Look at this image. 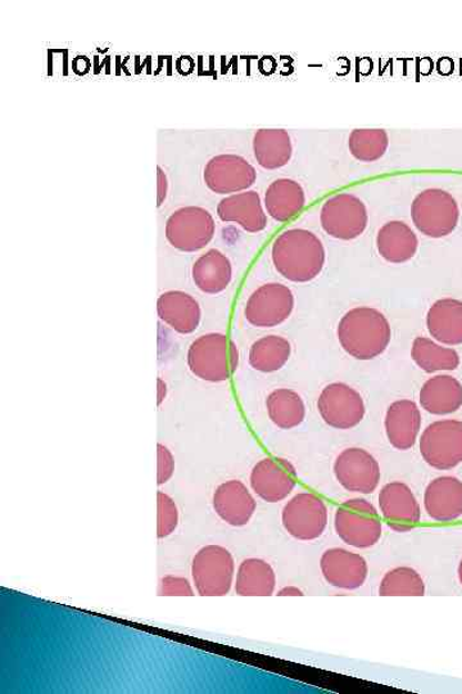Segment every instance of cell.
<instances>
[{
    "mask_svg": "<svg viewBox=\"0 0 462 694\" xmlns=\"http://www.w3.org/2000/svg\"><path fill=\"white\" fill-rule=\"evenodd\" d=\"M258 172L237 155H220L205 165L204 184L212 192L229 195L245 191L255 184Z\"/></svg>",
    "mask_w": 462,
    "mask_h": 694,
    "instance_id": "cell-14",
    "label": "cell"
},
{
    "mask_svg": "<svg viewBox=\"0 0 462 694\" xmlns=\"http://www.w3.org/2000/svg\"><path fill=\"white\" fill-rule=\"evenodd\" d=\"M349 146L354 159L373 162L382 159L390 138L383 129H356L352 131Z\"/></svg>",
    "mask_w": 462,
    "mask_h": 694,
    "instance_id": "cell-34",
    "label": "cell"
},
{
    "mask_svg": "<svg viewBox=\"0 0 462 694\" xmlns=\"http://www.w3.org/2000/svg\"><path fill=\"white\" fill-rule=\"evenodd\" d=\"M219 218L224 222H237L250 234H259L268 227L261 197L255 191L231 195L218 206Z\"/></svg>",
    "mask_w": 462,
    "mask_h": 694,
    "instance_id": "cell-22",
    "label": "cell"
},
{
    "mask_svg": "<svg viewBox=\"0 0 462 694\" xmlns=\"http://www.w3.org/2000/svg\"><path fill=\"white\" fill-rule=\"evenodd\" d=\"M321 573L338 589L354 591L365 584L369 567L364 557L343 548H333L320 559Z\"/></svg>",
    "mask_w": 462,
    "mask_h": 694,
    "instance_id": "cell-17",
    "label": "cell"
},
{
    "mask_svg": "<svg viewBox=\"0 0 462 694\" xmlns=\"http://www.w3.org/2000/svg\"><path fill=\"white\" fill-rule=\"evenodd\" d=\"M297 485V473L291 462L265 458L255 465L251 474L252 490L262 500L278 503L287 499Z\"/></svg>",
    "mask_w": 462,
    "mask_h": 694,
    "instance_id": "cell-15",
    "label": "cell"
},
{
    "mask_svg": "<svg viewBox=\"0 0 462 694\" xmlns=\"http://www.w3.org/2000/svg\"><path fill=\"white\" fill-rule=\"evenodd\" d=\"M279 275L294 284H308L323 271L327 254L323 242L307 229H288L271 249Z\"/></svg>",
    "mask_w": 462,
    "mask_h": 694,
    "instance_id": "cell-1",
    "label": "cell"
},
{
    "mask_svg": "<svg viewBox=\"0 0 462 694\" xmlns=\"http://www.w3.org/2000/svg\"><path fill=\"white\" fill-rule=\"evenodd\" d=\"M282 519L287 533L294 539L317 541L325 532L328 507L317 494L300 493L285 504Z\"/></svg>",
    "mask_w": 462,
    "mask_h": 694,
    "instance_id": "cell-11",
    "label": "cell"
},
{
    "mask_svg": "<svg viewBox=\"0 0 462 694\" xmlns=\"http://www.w3.org/2000/svg\"><path fill=\"white\" fill-rule=\"evenodd\" d=\"M318 409L324 423L335 429L354 428L366 415L365 401L360 393L343 383L330 384L321 391Z\"/></svg>",
    "mask_w": 462,
    "mask_h": 694,
    "instance_id": "cell-12",
    "label": "cell"
},
{
    "mask_svg": "<svg viewBox=\"0 0 462 694\" xmlns=\"http://www.w3.org/2000/svg\"><path fill=\"white\" fill-rule=\"evenodd\" d=\"M384 426L388 442L394 449L410 450L414 448L422 429V412L415 401H394L388 407Z\"/></svg>",
    "mask_w": 462,
    "mask_h": 694,
    "instance_id": "cell-18",
    "label": "cell"
},
{
    "mask_svg": "<svg viewBox=\"0 0 462 694\" xmlns=\"http://www.w3.org/2000/svg\"><path fill=\"white\" fill-rule=\"evenodd\" d=\"M168 177L161 167H157V206L161 208L168 197Z\"/></svg>",
    "mask_w": 462,
    "mask_h": 694,
    "instance_id": "cell-38",
    "label": "cell"
},
{
    "mask_svg": "<svg viewBox=\"0 0 462 694\" xmlns=\"http://www.w3.org/2000/svg\"><path fill=\"white\" fill-rule=\"evenodd\" d=\"M411 218L426 237L443 238L456 229L460 219L459 204L440 188L426 189L416 196L411 206Z\"/></svg>",
    "mask_w": 462,
    "mask_h": 694,
    "instance_id": "cell-5",
    "label": "cell"
},
{
    "mask_svg": "<svg viewBox=\"0 0 462 694\" xmlns=\"http://www.w3.org/2000/svg\"><path fill=\"white\" fill-rule=\"evenodd\" d=\"M277 575L267 561L249 558L238 568L235 593L241 597H270L275 592Z\"/></svg>",
    "mask_w": 462,
    "mask_h": 694,
    "instance_id": "cell-28",
    "label": "cell"
},
{
    "mask_svg": "<svg viewBox=\"0 0 462 694\" xmlns=\"http://www.w3.org/2000/svg\"><path fill=\"white\" fill-rule=\"evenodd\" d=\"M292 345L287 338L278 335L261 337L251 346L250 366L261 374H274L283 369L291 359Z\"/></svg>",
    "mask_w": 462,
    "mask_h": 694,
    "instance_id": "cell-31",
    "label": "cell"
},
{
    "mask_svg": "<svg viewBox=\"0 0 462 694\" xmlns=\"http://www.w3.org/2000/svg\"><path fill=\"white\" fill-rule=\"evenodd\" d=\"M157 510H159V514H157L159 515V518H157V536H159V539H164L177 531L179 510L170 495L162 492L157 494Z\"/></svg>",
    "mask_w": 462,
    "mask_h": 694,
    "instance_id": "cell-35",
    "label": "cell"
},
{
    "mask_svg": "<svg viewBox=\"0 0 462 694\" xmlns=\"http://www.w3.org/2000/svg\"><path fill=\"white\" fill-rule=\"evenodd\" d=\"M213 508L227 524L242 527L250 523L258 503L242 482L230 480L221 484L213 494Z\"/></svg>",
    "mask_w": 462,
    "mask_h": 694,
    "instance_id": "cell-19",
    "label": "cell"
},
{
    "mask_svg": "<svg viewBox=\"0 0 462 694\" xmlns=\"http://www.w3.org/2000/svg\"><path fill=\"white\" fill-rule=\"evenodd\" d=\"M307 204L303 188L292 179H278L271 184L265 195V206L270 217L287 222L299 215Z\"/></svg>",
    "mask_w": 462,
    "mask_h": 694,
    "instance_id": "cell-27",
    "label": "cell"
},
{
    "mask_svg": "<svg viewBox=\"0 0 462 694\" xmlns=\"http://www.w3.org/2000/svg\"><path fill=\"white\" fill-rule=\"evenodd\" d=\"M420 454L435 469L450 470L461 465L462 423L443 419L429 425L420 439Z\"/></svg>",
    "mask_w": 462,
    "mask_h": 694,
    "instance_id": "cell-8",
    "label": "cell"
},
{
    "mask_svg": "<svg viewBox=\"0 0 462 694\" xmlns=\"http://www.w3.org/2000/svg\"><path fill=\"white\" fill-rule=\"evenodd\" d=\"M338 536L351 547L368 549L381 541L382 518L376 508L366 499H351L335 512L334 519Z\"/></svg>",
    "mask_w": 462,
    "mask_h": 694,
    "instance_id": "cell-4",
    "label": "cell"
},
{
    "mask_svg": "<svg viewBox=\"0 0 462 694\" xmlns=\"http://www.w3.org/2000/svg\"><path fill=\"white\" fill-rule=\"evenodd\" d=\"M187 361L192 374L202 381L227 383L237 371L239 351L229 336L208 334L189 346Z\"/></svg>",
    "mask_w": 462,
    "mask_h": 694,
    "instance_id": "cell-3",
    "label": "cell"
},
{
    "mask_svg": "<svg viewBox=\"0 0 462 694\" xmlns=\"http://www.w3.org/2000/svg\"><path fill=\"white\" fill-rule=\"evenodd\" d=\"M279 597H303L304 594L301 589L295 588V586H285L282 591L278 593Z\"/></svg>",
    "mask_w": 462,
    "mask_h": 694,
    "instance_id": "cell-40",
    "label": "cell"
},
{
    "mask_svg": "<svg viewBox=\"0 0 462 694\" xmlns=\"http://www.w3.org/2000/svg\"><path fill=\"white\" fill-rule=\"evenodd\" d=\"M334 475L346 492L359 494H373L382 478L378 460L361 448L343 450L334 462Z\"/></svg>",
    "mask_w": 462,
    "mask_h": 694,
    "instance_id": "cell-13",
    "label": "cell"
},
{
    "mask_svg": "<svg viewBox=\"0 0 462 694\" xmlns=\"http://www.w3.org/2000/svg\"><path fill=\"white\" fill-rule=\"evenodd\" d=\"M194 284L202 293H224L233 279V266L228 256L212 249L197 259L192 268Z\"/></svg>",
    "mask_w": 462,
    "mask_h": 694,
    "instance_id": "cell-26",
    "label": "cell"
},
{
    "mask_svg": "<svg viewBox=\"0 0 462 694\" xmlns=\"http://www.w3.org/2000/svg\"><path fill=\"white\" fill-rule=\"evenodd\" d=\"M411 358L425 374L452 371L460 367V355L429 337H416L411 347Z\"/></svg>",
    "mask_w": 462,
    "mask_h": 694,
    "instance_id": "cell-30",
    "label": "cell"
},
{
    "mask_svg": "<svg viewBox=\"0 0 462 694\" xmlns=\"http://www.w3.org/2000/svg\"><path fill=\"white\" fill-rule=\"evenodd\" d=\"M268 415L271 423L282 429H292L303 424L307 407L299 393L291 388H278L267 399Z\"/></svg>",
    "mask_w": 462,
    "mask_h": 694,
    "instance_id": "cell-32",
    "label": "cell"
},
{
    "mask_svg": "<svg viewBox=\"0 0 462 694\" xmlns=\"http://www.w3.org/2000/svg\"><path fill=\"white\" fill-rule=\"evenodd\" d=\"M157 313L164 325L180 335H191L201 325L202 310L193 296L183 291H168L157 301Z\"/></svg>",
    "mask_w": 462,
    "mask_h": 694,
    "instance_id": "cell-21",
    "label": "cell"
},
{
    "mask_svg": "<svg viewBox=\"0 0 462 694\" xmlns=\"http://www.w3.org/2000/svg\"><path fill=\"white\" fill-rule=\"evenodd\" d=\"M426 328L433 340L445 346L462 345V301H435L426 314Z\"/></svg>",
    "mask_w": 462,
    "mask_h": 694,
    "instance_id": "cell-24",
    "label": "cell"
},
{
    "mask_svg": "<svg viewBox=\"0 0 462 694\" xmlns=\"http://www.w3.org/2000/svg\"><path fill=\"white\" fill-rule=\"evenodd\" d=\"M168 384L162 378L157 379V405L161 407L162 403L167 400Z\"/></svg>",
    "mask_w": 462,
    "mask_h": 694,
    "instance_id": "cell-39",
    "label": "cell"
},
{
    "mask_svg": "<svg viewBox=\"0 0 462 694\" xmlns=\"http://www.w3.org/2000/svg\"><path fill=\"white\" fill-rule=\"evenodd\" d=\"M424 506L436 523H452L462 516V482L458 477L441 476L428 485Z\"/></svg>",
    "mask_w": 462,
    "mask_h": 694,
    "instance_id": "cell-20",
    "label": "cell"
},
{
    "mask_svg": "<svg viewBox=\"0 0 462 694\" xmlns=\"http://www.w3.org/2000/svg\"><path fill=\"white\" fill-rule=\"evenodd\" d=\"M419 239L406 222L393 220L378 231L376 249L382 258L392 264L410 261L418 252Z\"/></svg>",
    "mask_w": 462,
    "mask_h": 694,
    "instance_id": "cell-25",
    "label": "cell"
},
{
    "mask_svg": "<svg viewBox=\"0 0 462 694\" xmlns=\"http://www.w3.org/2000/svg\"><path fill=\"white\" fill-rule=\"evenodd\" d=\"M235 562L220 545H208L193 558L192 576L195 591L202 597H224L233 586Z\"/></svg>",
    "mask_w": 462,
    "mask_h": 694,
    "instance_id": "cell-6",
    "label": "cell"
},
{
    "mask_svg": "<svg viewBox=\"0 0 462 694\" xmlns=\"http://www.w3.org/2000/svg\"><path fill=\"white\" fill-rule=\"evenodd\" d=\"M217 231V225L210 211L197 206H187L173 212L168 219V241L177 250L197 252L208 246Z\"/></svg>",
    "mask_w": 462,
    "mask_h": 694,
    "instance_id": "cell-7",
    "label": "cell"
},
{
    "mask_svg": "<svg viewBox=\"0 0 462 694\" xmlns=\"http://www.w3.org/2000/svg\"><path fill=\"white\" fill-rule=\"evenodd\" d=\"M159 594L162 597H193L194 591L188 578L168 575L161 581Z\"/></svg>",
    "mask_w": 462,
    "mask_h": 694,
    "instance_id": "cell-36",
    "label": "cell"
},
{
    "mask_svg": "<svg viewBox=\"0 0 462 694\" xmlns=\"http://www.w3.org/2000/svg\"><path fill=\"white\" fill-rule=\"evenodd\" d=\"M459 581H460V584L462 586V559H461L460 566H459Z\"/></svg>",
    "mask_w": 462,
    "mask_h": 694,
    "instance_id": "cell-41",
    "label": "cell"
},
{
    "mask_svg": "<svg viewBox=\"0 0 462 694\" xmlns=\"http://www.w3.org/2000/svg\"><path fill=\"white\" fill-rule=\"evenodd\" d=\"M381 597H423L425 596V584L414 568L398 567L391 569L383 577L379 586Z\"/></svg>",
    "mask_w": 462,
    "mask_h": 694,
    "instance_id": "cell-33",
    "label": "cell"
},
{
    "mask_svg": "<svg viewBox=\"0 0 462 694\" xmlns=\"http://www.w3.org/2000/svg\"><path fill=\"white\" fill-rule=\"evenodd\" d=\"M338 341L353 359L368 361L381 357L392 340L390 321L382 311L360 307L346 311L337 328Z\"/></svg>",
    "mask_w": 462,
    "mask_h": 694,
    "instance_id": "cell-2",
    "label": "cell"
},
{
    "mask_svg": "<svg viewBox=\"0 0 462 694\" xmlns=\"http://www.w3.org/2000/svg\"><path fill=\"white\" fill-rule=\"evenodd\" d=\"M294 304V295L288 286L263 285L247 301L244 317L255 328H274L292 316Z\"/></svg>",
    "mask_w": 462,
    "mask_h": 694,
    "instance_id": "cell-10",
    "label": "cell"
},
{
    "mask_svg": "<svg viewBox=\"0 0 462 694\" xmlns=\"http://www.w3.org/2000/svg\"><path fill=\"white\" fill-rule=\"evenodd\" d=\"M157 456H159V468H157V484L164 485L170 482L175 473V459L172 453L162 444L157 445Z\"/></svg>",
    "mask_w": 462,
    "mask_h": 694,
    "instance_id": "cell-37",
    "label": "cell"
},
{
    "mask_svg": "<svg viewBox=\"0 0 462 694\" xmlns=\"http://www.w3.org/2000/svg\"><path fill=\"white\" fill-rule=\"evenodd\" d=\"M321 227L330 237L352 241L364 234L369 215L366 206L356 196L340 194L330 197L320 212Z\"/></svg>",
    "mask_w": 462,
    "mask_h": 694,
    "instance_id": "cell-9",
    "label": "cell"
},
{
    "mask_svg": "<svg viewBox=\"0 0 462 694\" xmlns=\"http://www.w3.org/2000/svg\"><path fill=\"white\" fill-rule=\"evenodd\" d=\"M420 405L434 416H449L462 407V385L450 375L429 378L419 394Z\"/></svg>",
    "mask_w": 462,
    "mask_h": 694,
    "instance_id": "cell-23",
    "label": "cell"
},
{
    "mask_svg": "<svg viewBox=\"0 0 462 694\" xmlns=\"http://www.w3.org/2000/svg\"><path fill=\"white\" fill-rule=\"evenodd\" d=\"M253 152L262 168H283L292 159L291 137L284 129H261L254 135Z\"/></svg>",
    "mask_w": 462,
    "mask_h": 694,
    "instance_id": "cell-29",
    "label": "cell"
},
{
    "mask_svg": "<svg viewBox=\"0 0 462 694\" xmlns=\"http://www.w3.org/2000/svg\"><path fill=\"white\" fill-rule=\"evenodd\" d=\"M379 507L386 525L398 533H408L415 528L422 512L410 486L401 482L386 484L379 494Z\"/></svg>",
    "mask_w": 462,
    "mask_h": 694,
    "instance_id": "cell-16",
    "label": "cell"
}]
</instances>
